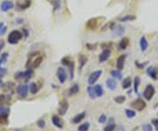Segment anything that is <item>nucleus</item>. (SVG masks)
<instances>
[{
    "label": "nucleus",
    "instance_id": "obj_1",
    "mask_svg": "<svg viewBox=\"0 0 158 131\" xmlns=\"http://www.w3.org/2000/svg\"><path fill=\"white\" fill-rule=\"evenodd\" d=\"M42 60H43V56L40 53L38 52L33 53L29 56L26 66L27 69L34 70L40 66L41 63L42 62Z\"/></svg>",
    "mask_w": 158,
    "mask_h": 131
},
{
    "label": "nucleus",
    "instance_id": "obj_2",
    "mask_svg": "<svg viewBox=\"0 0 158 131\" xmlns=\"http://www.w3.org/2000/svg\"><path fill=\"white\" fill-rule=\"evenodd\" d=\"M22 34L18 30H13L12 31L9 35H8V42L10 44H17L18 42H19L21 39H22Z\"/></svg>",
    "mask_w": 158,
    "mask_h": 131
},
{
    "label": "nucleus",
    "instance_id": "obj_3",
    "mask_svg": "<svg viewBox=\"0 0 158 131\" xmlns=\"http://www.w3.org/2000/svg\"><path fill=\"white\" fill-rule=\"evenodd\" d=\"M101 75H102V71L101 70H97V71H93L89 76V78H88V83H89V85L90 86L94 85L96 82L98 80V78L100 77Z\"/></svg>",
    "mask_w": 158,
    "mask_h": 131
},
{
    "label": "nucleus",
    "instance_id": "obj_4",
    "mask_svg": "<svg viewBox=\"0 0 158 131\" xmlns=\"http://www.w3.org/2000/svg\"><path fill=\"white\" fill-rule=\"evenodd\" d=\"M131 106L133 108H134L137 111H142L146 107V103L142 99H137L131 103Z\"/></svg>",
    "mask_w": 158,
    "mask_h": 131
},
{
    "label": "nucleus",
    "instance_id": "obj_5",
    "mask_svg": "<svg viewBox=\"0 0 158 131\" xmlns=\"http://www.w3.org/2000/svg\"><path fill=\"white\" fill-rule=\"evenodd\" d=\"M33 75V70L28 69L27 71H26L25 72H18L17 74H15V78L17 79H29L31 78V77Z\"/></svg>",
    "mask_w": 158,
    "mask_h": 131
},
{
    "label": "nucleus",
    "instance_id": "obj_6",
    "mask_svg": "<svg viewBox=\"0 0 158 131\" xmlns=\"http://www.w3.org/2000/svg\"><path fill=\"white\" fill-rule=\"evenodd\" d=\"M155 91L154 86L152 85H149V86H147V87L145 88V90L143 92V96L146 100H150L153 98V96L155 95Z\"/></svg>",
    "mask_w": 158,
    "mask_h": 131
},
{
    "label": "nucleus",
    "instance_id": "obj_7",
    "mask_svg": "<svg viewBox=\"0 0 158 131\" xmlns=\"http://www.w3.org/2000/svg\"><path fill=\"white\" fill-rule=\"evenodd\" d=\"M68 109V103L66 100H62L60 104H59V108H58V113L60 115H64L67 113Z\"/></svg>",
    "mask_w": 158,
    "mask_h": 131
},
{
    "label": "nucleus",
    "instance_id": "obj_8",
    "mask_svg": "<svg viewBox=\"0 0 158 131\" xmlns=\"http://www.w3.org/2000/svg\"><path fill=\"white\" fill-rule=\"evenodd\" d=\"M17 92L20 97L25 98L26 97L27 93H28V86L26 85H20L17 88Z\"/></svg>",
    "mask_w": 158,
    "mask_h": 131
},
{
    "label": "nucleus",
    "instance_id": "obj_9",
    "mask_svg": "<svg viewBox=\"0 0 158 131\" xmlns=\"http://www.w3.org/2000/svg\"><path fill=\"white\" fill-rule=\"evenodd\" d=\"M56 75H57V77H58L59 81L61 82L62 84H63L64 82L66 81V79H67V74H66L64 69L61 68V67L58 68L57 71H56Z\"/></svg>",
    "mask_w": 158,
    "mask_h": 131
},
{
    "label": "nucleus",
    "instance_id": "obj_10",
    "mask_svg": "<svg viewBox=\"0 0 158 131\" xmlns=\"http://www.w3.org/2000/svg\"><path fill=\"white\" fill-rule=\"evenodd\" d=\"M111 56V50H104L102 53L98 56V61L99 62H104L106 61Z\"/></svg>",
    "mask_w": 158,
    "mask_h": 131
},
{
    "label": "nucleus",
    "instance_id": "obj_11",
    "mask_svg": "<svg viewBox=\"0 0 158 131\" xmlns=\"http://www.w3.org/2000/svg\"><path fill=\"white\" fill-rule=\"evenodd\" d=\"M126 55H121L119 56L118 60H117V69L119 71H121L124 68L125 65V61H126Z\"/></svg>",
    "mask_w": 158,
    "mask_h": 131
},
{
    "label": "nucleus",
    "instance_id": "obj_12",
    "mask_svg": "<svg viewBox=\"0 0 158 131\" xmlns=\"http://www.w3.org/2000/svg\"><path fill=\"white\" fill-rule=\"evenodd\" d=\"M52 122L56 128H63V121L58 115H53Z\"/></svg>",
    "mask_w": 158,
    "mask_h": 131
},
{
    "label": "nucleus",
    "instance_id": "obj_13",
    "mask_svg": "<svg viewBox=\"0 0 158 131\" xmlns=\"http://www.w3.org/2000/svg\"><path fill=\"white\" fill-rule=\"evenodd\" d=\"M12 8H13V3L12 1H4L1 4V11L2 12H7L9 10H11Z\"/></svg>",
    "mask_w": 158,
    "mask_h": 131
},
{
    "label": "nucleus",
    "instance_id": "obj_14",
    "mask_svg": "<svg viewBox=\"0 0 158 131\" xmlns=\"http://www.w3.org/2000/svg\"><path fill=\"white\" fill-rule=\"evenodd\" d=\"M98 19L97 18H94V19H91L87 21L86 23V26L89 28V29H96V27L98 26Z\"/></svg>",
    "mask_w": 158,
    "mask_h": 131
},
{
    "label": "nucleus",
    "instance_id": "obj_15",
    "mask_svg": "<svg viewBox=\"0 0 158 131\" xmlns=\"http://www.w3.org/2000/svg\"><path fill=\"white\" fill-rule=\"evenodd\" d=\"M147 73L148 75L154 80H156L158 78V76H157V70L153 67V66H150L148 70H147Z\"/></svg>",
    "mask_w": 158,
    "mask_h": 131
},
{
    "label": "nucleus",
    "instance_id": "obj_16",
    "mask_svg": "<svg viewBox=\"0 0 158 131\" xmlns=\"http://www.w3.org/2000/svg\"><path fill=\"white\" fill-rule=\"evenodd\" d=\"M140 50H142V52L147 50V48L149 47V42H148V41H147L145 36H142V38H140Z\"/></svg>",
    "mask_w": 158,
    "mask_h": 131
},
{
    "label": "nucleus",
    "instance_id": "obj_17",
    "mask_svg": "<svg viewBox=\"0 0 158 131\" xmlns=\"http://www.w3.org/2000/svg\"><path fill=\"white\" fill-rule=\"evenodd\" d=\"M85 117V112H82L78 114H77V115L71 120V121L74 123V124H77V123H79L80 121H82Z\"/></svg>",
    "mask_w": 158,
    "mask_h": 131
},
{
    "label": "nucleus",
    "instance_id": "obj_18",
    "mask_svg": "<svg viewBox=\"0 0 158 131\" xmlns=\"http://www.w3.org/2000/svg\"><path fill=\"white\" fill-rule=\"evenodd\" d=\"M128 43H129V40L127 37H124V38H122L121 41H119V48L121 50H126V48H127Z\"/></svg>",
    "mask_w": 158,
    "mask_h": 131
},
{
    "label": "nucleus",
    "instance_id": "obj_19",
    "mask_svg": "<svg viewBox=\"0 0 158 131\" xmlns=\"http://www.w3.org/2000/svg\"><path fill=\"white\" fill-rule=\"evenodd\" d=\"M106 86L110 90H115L117 87V82L113 78H109L106 80Z\"/></svg>",
    "mask_w": 158,
    "mask_h": 131
},
{
    "label": "nucleus",
    "instance_id": "obj_20",
    "mask_svg": "<svg viewBox=\"0 0 158 131\" xmlns=\"http://www.w3.org/2000/svg\"><path fill=\"white\" fill-rule=\"evenodd\" d=\"M29 89H30V92H31L32 94H35V93H37V92H38L40 87L38 86V84H36V83H34V82H33V83H31L30 86H29Z\"/></svg>",
    "mask_w": 158,
    "mask_h": 131
},
{
    "label": "nucleus",
    "instance_id": "obj_21",
    "mask_svg": "<svg viewBox=\"0 0 158 131\" xmlns=\"http://www.w3.org/2000/svg\"><path fill=\"white\" fill-rule=\"evenodd\" d=\"M8 116H9V113H0V124H7Z\"/></svg>",
    "mask_w": 158,
    "mask_h": 131
},
{
    "label": "nucleus",
    "instance_id": "obj_22",
    "mask_svg": "<svg viewBox=\"0 0 158 131\" xmlns=\"http://www.w3.org/2000/svg\"><path fill=\"white\" fill-rule=\"evenodd\" d=\"M87 92H88V94H89V96H90V98H91L92 100H95L96 98H97V95H96L94 87H92V86L87 88Z\"/></svg>",
    "mask_w": 158,
    "mask_h": 131
},
{
    "label": "nucleus",
    "instance_id": "obj_23",
    "mask_svg": "<svg viewBox=\"0 0 158 131\" xmlns=\"http://www.w3.org/2000/svg\"><path fill=\"white\" fill-rule=\"evenodd\" d=\"M135 16L134 15H131V14H127L126 16H124V17H122L119 19V21L120 22H127V21H132L134 20H135Z\"/></svg>",
    "mask_w": 158,
    "mask_h": 131
},
{
    "label": "nucleus",
    "instance_id": "obj_24",
    "mask_svg": "<svg viewBox=\"0 0 158 131\" xmlns=\"http://www.w3.org/2000/svg\"><path fill=\"white\" fill-rule=\"evenodd\" d=\"M78 61H79V69L82 70L83 67L85 65V63L87 62V57L84 56L83 55H81L78 57Z\"/></svg>",
    "mask_w": 158,
    "mask_h": 131
},
{
    "label": "nucleus",
    "instance_id": "obj_25",
    "mask_svg": "<svg viewBox=\"0 0 158 131\" xmlns=\"http://www.w3.org/2000/svg\"><path fill=\"white\" fill-rule=\"evenodd\" d=\"M132 85V80L130 77H127L125 78L124 80H123L122 82V87L124 88V89H128Z\"/></svg>",
    "mask_w": 158,
    "mask_h": 131
},
{
    "label": "nucleus",
    "instance_id": "obj_26",
    "mask_svg": "<svg viewBox=\"0 0 158 131\" xmlns=\"http://www.w3.org/2000/svg\"><path fill=\"white\" fill-rule=\"evenodd\" d=\"M94 90H95V92H96L97 97H101V96H103V94H104V89H103V87H102L100 85L95 86H94Z\"/></svg>",
    "mask_w": 158,
    "mask_h": 131
},
{
    "label": "nucleus",
    "instance_id": "obj_27",
    "mask_svg": "<svg viewBox=\"0 0 158 131\" xmlns=\"http://www.w3.org/2000/svg\"><path fill=\"white\" fill-rule=\"evenodd\" d=\"M69 95H74L77 94L79 92V86L77 84H74L71 87L69 88Z\"/></svg>",
    "mask_w": 158,
    "mask_h": 131
},
{
    "label": "nucleus",
    "instance_id": "obj_28",
    "mask_svg": "<svg viewBox=\"0 0 158 131\" xmlns=\"http://www.w3.org/2000/svg\"><path fill=\"white\" fill-rule=\"evenodd\" d=\"M140 83V77H138V76L135 77H134V92L136 93H138Z\"/></svg>",
    "mask_w": 158,
    "mask_h": 131
},
{
    "label": "nucleus",
    "instance_id": "obj_29",
    "mask_svg": "<svg viewBox=\"0 0 158 131\" xmlns=\"http://www.w3.org/2000/svg\"><path fill=\"white\" fill-rule=\"evenodd\" d=\"M31 5V0H23L22 3H19V6L21 9H26Z\"/></svg>",
    "mask_w": 158,
    "mask_h": 131
},
{
    "label": "nucleus",
    "instance_id": "obj_30",
    "mask_svg": "<svg viewBox=\"0 0 158 131\" xmlns=\"http://www.w3.org/2000/svg\"><path fill=\"white\" fill-rule=\"evenodd\" d=\"M89 128H90V123H89V122H84V123L81 124V125L78 127L77 130H78V131H88Z\"/></svg>",
    "mask_w": 158,
    "mask_h": 131
},
{
    "label": "nucleus",
    "instance_id": "obj_31",
    "mask_svg": "<svg viewBox=\"0 0 158 131\" xmlns=\"http://www.w3.org/2000/svg\"><path fill=\"white\" fill-rule=\"evenodd\" d=\"M111 75H112V77H115V78H117V79H121V77H122V74H121V72L118 70V71H111Z\"/></svg>",
    "mask_w": 158,
    "mask_h": 131
},
{
    "label": "nucleus",
    "instance_id": "obj_32",
    "mask_svg": "<svg viewBox=\"0 0 158 131\" xmlns=\"http://www.w3.org/2000/svg\"><path fill=\"white\" fill-rule=\"evenodd\" d=\"M114 100L118 103V104H122L126 101V97L125 96H117L114 98Z\"/></svg>",
    "mask_w": 158,
    "mask_h": 131
},
{
    "label": "nucleus",
    "instance_id": "obj_33",
    "mask_svg": "<svg viewBox=\"0 0 158 131\" xmlns=\"http://www.w3.org/2000/svg\"><path fill=\"white\" fill-rule=\"evenodd\" d=\"M72 62H73V61L70 60V58H69L68 56H65V57H63V58L62 59V63L63 65H66V66H69V65L71 64Z\"/></svg>",
    "mask_w": 158,
    "mask_h": 131
},
{
    "label": "nucleus",
    "instance_id": "obj_34",
    "mask_svg": "<svg viewBox=\"0 0 158 131\" xmlns=\"http://www.w3.org/2000/svg\"><path fill=\"white\" fill-rule=\"evenodd\" d=\"M116 126L114 123H109L107 126H105L104 128V131H114Z\"/></svg>",
    "mask_w": 158,
    "mask_h": 131
},
{
    "label": "nucleus",
    "instance_id": "obj_35",
    "mask_svg": "<svg viewBox=\"0 0 158 131\" xmlns=\"http://www.w3.org/2000/svg\"><path fill=\"white\" fill-rule=\"evenodd\" d=\"M125 112H126V115H127V118H133V117L135 116V114H136V113L134 111L130 110V109H126Z\"/></svg>",
    "mask_w": 158,
    "mask_h": 131
},
{
    "label": "nucleus",
    "instance_id": "obj_36",
    "mask_svg": "<svg viewBox=\"0 0 158 131\" xmlns=\"http://www.w3.org/2000/svg\"><path fill=\"white\" fill-rule=\"evenodd\" d=\"M114 30H115L116 34H117L118 35H121L122 34H124V32H125L124 28H123L122 26H118L117 28H115Z\"/></svg>",
    "mask_w": 158,
    "mask_h": 131
},
{
    "label": "nucleus",
    "instance_id": "obj_37",
    "mask_svg": "<svg viewBox=\"0 0 158 131\" xmlns=\"http://www.w3.org/2000/svg\"><path fill=\"white\" fill-rule=\"evenodd\" d=\"M7 56H8V54H7V53H4V54H2V56H0V65H1V64H4V63L6 62V60H7Z\"/></svg>",
    "mask_w": 158,
    "mask_h": 131
},
{
    "label": "nucleus",
    "instance_id": "obj_38",
    "mask_svg": "<svg viewBox=\"0 0 158 131\" xmlns=\"http://www.w3.org/2000/svg\"><path fill=\"white\" fill-rule=\"evenodd\" d=\"M6 103V97L4 94H0V107L4 106Z\"/></svg>",
    "mask_w": 158,
    "mask_h": 131
},
{
    "label": "nucleus",
    "instance_id": "obj_39",
    "mask_svg": "<svg viewBox=\"0 0 158 131\" xmlns=\"http://www.w3.org/2000/svg\"><path fill=\"white\" fill-rule=\"evenodd\" d=\"M142 129H143V131H152L153 130L150 124H144L142 126Z\"/></svg>",
    "mask_w": 158,
    "mask_h": 131
},
{
    "label": "nucleus",
    "instance_id": "obj_40",
    "mask_svg": "<svg viewBox=\"0 0 158 131\" xmlns=\"http://www.w3.org/2000/svg\"><path fill=\"white\" fill-rule=\"evenodd\" d=\"M45 121H43V120H39L38 121H37V125L41 128H45Z\"/></svg>",
    "mask_w": 158,
    "mask_h": 131
},
{
    "label": "nucleus",
    "instance_id": "obj_41",
    "mask_svg": "<svg viewBox=\"0 0 158 131\" xmlns=\"http://www.w3.org/2000/svg\"><path fill=\"white\" fill-rule=\"evenodd\" d=\"M105 121H106V117H105V115H104V114H102V115L98 118L99 123H104V122H105Z\"/></svg>",
    "mask_w": 158,
    "mask_h": 131
},
{
    "label": "nucleus",
    "instance_id": "obj_42",
    "mask_svg": "<svg viewBox=\"0 0 158 131\" xmlns=\"http://www.w3.org/2000/svg\"><path fill=\"white\" fill-rule=\"evenodd\" d=\"M152 123H153V125L155 126V130L158 131V119H153V120H152Z\"/></svg>",
    "mask_w": 158,
    "mask_h": 131
},
{
    "label": "nucleus",
    "instance_id": "obj_43",
    "mask_svg": "<svg viewBox=\"0 0 158 131\" xmlns=\"http://www.w3.org/2000/svg\"><path fill=\"white\" fill-rule=\"evenodd\" d=\"M6 30H7V27H6V26H4L3 27L0 28V35H5V32H6Z\"/></svg>",
    "mask_w": 158,
    "mask_h": 131
},
{
    "label": "nucleus",
    "instance_id": "obj_44",
    "mask_svg": "<svg viewBox=\"0 0 158 131\" xmlns=\"http://www.w3.org/2000/svg\"><path fill=\"white\" fill-rule=\"evenodd\" d=\"M135 64H136V66H137V67H138L139 69H143V68H144V66H145V65H146L147 63H143V64H140V63L139 62H137V61H136V62H135Z\"/></svg>",
    "mask_w": 158,
    "mask_h": 131
},
{
    "label": "nucleus",
    "instance_id": "obj_45",
    "mask_svg": "<svg viewBox=\"0 0 158 131\" xmlns=\"http://www.w3.org/2000/svg\"><path fill=\"white\" fill-rule=\"evenodd\" d=\"M6 73V69H0V77H2Z\"/></svg>",
    "mask_w": 158,
    "mask_h": 131
},
{
    "label": "nucleus",
    "instance_id": "obj_46",
    "mask_svg": "<svg viewBox=\"0 0 158 131\" xmlns=\"http://www.w3.org/2000/svg\"><path fill=\"white\" fill-rule=\"evenodd\" d=\"M5 47V41L3 40H0V51L3 50V48Z\"/></svg>",
    "mask_w": 158,
    "mask_h": 131
},
{
    "label": "nucleus",
    "instance_id": "obj_47",
    "mask_svg": "<svg viewBox=\"0 0 158 131\" xmlns=\"http://www.w3.org/2000/svg\"><path fill=\"white\" fill-rule=\"evenodd\" d=\"M5 25H4V23L3 22H0V28H1V27H3Z\"/></svg>",
    "mask_w": 158,
    "mask_h": 131
},
{
    "label": "nucleus",
    "instance_id": "obj_48",
    "mask_svg": "<svg viewBox=\"0 0 158 131\" xmlns=\"http://www.w3.org/2000/svg\"><path fill=\"white\" fill-rule=\"evenodd\" d=\"M3 84V82H2V79H1V77H0V85H2Z\"/></svg>",
    "mask_w": 158,
    "mask_h": 131
}]
</instances>
